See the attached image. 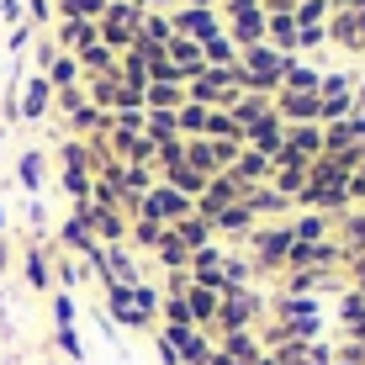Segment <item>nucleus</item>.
Listing matches in <instances>:
<instances>
[{
  "mask_svg": "<svg viewBox=\"0 0 365 365\" xmlns=\"http://www.w3.org/2000/svg\"><path fill=\"white\" fill-rule=\"evenodd\" d=\"M58 281L74 286V281H80V265H74V259H58Z\"/></svg>",
  "mask_w": 365,
  "mask_h": 365,
  "instance_id": "7",
  "label": "nucleus"
},
{
  "mask_svg": "<svg viewBox=\"0 0 365 365\" xmlns=\"http://www.w3.org/2000/svg\"><path fill=\"white\" fill-rule=\"evenodd\" d=\"M21 270H27V281H32V292H48V286H53V270H48V259H43V249H27V259H21Z\"/></svg>",
  "mask_w": 365,
  "mask_h": 365,
  "instance_id": "2",
  "label": "nucleus"
},
{
  "mask_svg": "<svg viewBox=\"0 0 365 365\" xmlns=\"http://www.w3.org/2000/svg\"><path fill=\"white\" fill-rule=\"evenodd\" d=\"M58 349H64V355H74V360H80V339H74V329H58Z\"/></svg>",
  "mask_w": 365,
  "mask_h": 365,
  "instance_id": "6",
  "label": "nucleus"
},
{
  "mask_svg": "<svg viewBox=\"0 0 365 365\" xmlns=\"http://www.w3.org/2000/svg\"><path fill=\"white\" fill-rule=\"evenodd\" d=\"M148 217H159V222H170V217H185V196L175 191V185H159V191L148 196Z\"/></svg>",
  "mask_w": 365,
  "mask_h": 365,
  "instance_id": "1",
  "label": "nucleus"
},
{
  "mask_svg": "<svg viewBox=\"0 0 365 365\" xmlns=\"http://www.w3.org/2000/svg\"><path fill=\"white\" fill-rule=\"evenodd\" d=\"M6 265H11V249H6V238H0V275H6Z\"/></svg>",
  "mask_w": 365,
  "mask_h": 365,
  "instance_id": "8",
  "label": "nucleus"
},
{
  "mask_svg": "<svg viewBox=\"0 0 365 365\" xmlns=\"http://www.w3.org/2000/svg\"><path fill=\"white\" fill-rule=\"evenodd\" d=\"M53 318H58V329H74V302H69L64 292L53 297Z\"/></svg>",
  "mask_w": 365,
  "mask_h": 365,
  "instance_id": "5",
  "label": "nucleus"
},
{
  "mask_svg": "<svg viewBox=\"0 0 365 365\" xmlns=\"http://www.w3.org/2000/svg\"><path fill=\"white\" fill-rule=\"evenodd\" d=\"M16 175H21V185H27V191H37V185H43V154H21Z\"/></svg>",
  "mask_w": 365,
  "mask_h": 365,
  "instance_id": "4",
  "label": "nucleus"
},
{
  "mask_svg": "<svg viewBox=\"0 0 365 365\" xmlns=\"http://www.w3.org/2000/svg\"><path fill=\"white\" fill-rule=\"evenodd\" d=\"M43 111H48V80H32L27 101H21V117H43Z\"/></svg>",
  "mask_w": 365,
  "mask_h": 365,
  "instance_id": "3",
  "label": "nucleus"
}]
</instances>
